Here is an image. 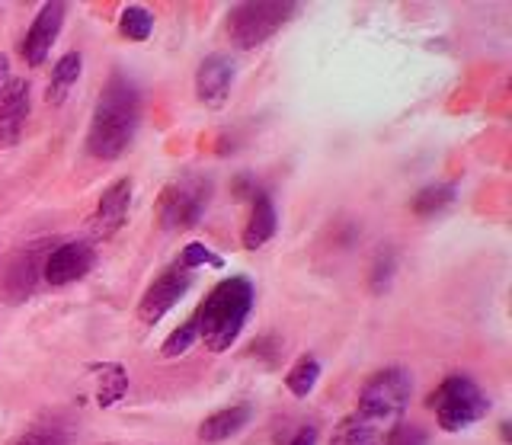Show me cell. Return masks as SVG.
Here are the masks:
<instances>
[{"label":"cell","mask_w":512,"mask_h":445,"mask_svg":"<svg viewBox=\"0 0 512 445\" xmlns=\"http://www.w3.org/2000/svg\"><path fill=\"white\" fill-rule=\"evenodd\" d=\"M298 4L292 0H260V4H240L228 13V36L237 49H256L272 39L279 29L295 17Z\"/></svg>","instance_id":"4"},{"label":"cell","mask_w":512,"mask_h":445,"mask_svg":"<svg viewBox=\"0 0 512 445\" xmlns=\"http://www.w3.org/2000/svg\"><path fill=\"white\" fill-rule=\"evenodd\" d=\"M234 58L228 55H208L196 71V97L208 109H221L231 97L234 87Z\"/></svg>","instance_id":"11"},{"label":"cell","mask_w":512,"mask_h":445,"mask_svg":"<svg viewBox=\"0 0 512 445\" xmlns=\"http://www.w3.org/2000/svg\"><path fill=\"white\" fill-rule=\"evenodd\" d=\"M253 417V407L250 404H234V407H224V410H215L212 417H205L202 426H199V439L202 442H224L237 436L240 429H244Z\"/></svg>","instance_id":"15"},{"label":"cell","mask_w":512,"mask_h":445,"mask_svg":"<svg viewBox=\"0 0 512 445\" xmlns=\"http://www.w3.org/2000/svg\"><path fill=\"white\" fill-rule=\"evenodd\" d=\"M61 23H64V4H45L36 20H32L29 33L23 39V58L26 65L39 68L42 61L48 58V52H52V45L61 33Z\"/></svg>","instance_id":"12"},{"label":"cell","mask_w":512,"mask_h":445,"mask_svg":"<svg viewBox=\"0 0 512 445\" xmlns=\"http://www.w3.org/2000/svg\"><path fill=\"white\" fill-rule=\"evenodd\" d=\"M276 228H279L276 205H272L266 189H256V193L250 196V215H247V225H244V247L247 250L266 247L272 237H276Z\"/></svg>","instance_id":"14"},{"label":"cell","mask_w":512,"mask_h":445,"mask_svg":"<svg viewBox=\"0 0 512 445\" xmlns=\"http://www.w3.org/2000/svg\"><path fill=\"white\" fill-rule=\"evenodd\" d=\"M208 196H212V183L202 177L173 180L157 199V225L164 231H189L199 225Z\"/></svg>","instance_id":"6"},{"label":"cell","mask_w":512,"mask_h":445,"mask_svg":"<svg viewBox=\"0 0 512 445\" xmlns=\"http://www.w3.org/2000/svg\"><path fill=\"white\" fill-rule=\"evenodd\" d=\"M192 285V273L183 266H173L167 269V273H160L151 285L148 292L141 295L138 301V317L144 324H157L160 317H164L176 301H180Z\"/></svg>","instance_id":"8"},{"label":"cell","mask_w":512,"mask_h":445,"mask_svg":"<svg viewBox=\"0 0 512 445\" xmlns=\"http://www.w3.org/2000/svg\"><path fill=\"white\" fill-rule=\"evenodd\" d=\"M96 253L87 241H68V244H58L52 253L45 257V269H42V279L48 285H71L77 279H84L90 269H93Z\"/></svg>","instance_id":"9"},{"label":"cell","mask_w":512,"mask_h":445,"mask_svg":"<svg viewBox=\"0 0 512 445\" xmlns=\"http://www.w3.org/2000/svg\"><path fill=\"white\" fill-rule=\"evenodd\" d=\"M10 81V61H7V55L0 52V87H4Z\"/></svg>","instance_id":"28"},{"label":"cell","mask_w":512,"mask_h":445,"mask_svg":"<svg viewBox=\"0 0 512 445\" xmlns=\"http://www.w3.org/2000/svg\"><path fill=\"white\" fill-rule=\"evenodd\" d=\"M80 71H84V58H80V52H68L58 58V65L52 71V81H48V90H45V100L52 106H61L64 100H68L71 87L80 81Z\"/></svg>","instance_id":"16"},{"label":"cell","mask_w":512,"mask_h":445,"mask_svg":"<svg viewBox=\"0 0 512 445\" xmlns=\"http://www.w3.org/2000/svg\"><path fill=\"white\" fill-rule=\"evenodd\" d=\"M119 33L128 42H144L154 33V17L144 7H125L119 17Z\"/></svg>","instance_id":"21"},{"label":"cell","mask_w":512,"mask_h":445,"mask_svg":"<svg viewBox=\"0 0 512 445\" xmlns=\"http://www.w3.org/2000/svg\"><path fill=\"white\" fill-rule=\"evenodd\" d=\"M375 423L365 417H346L340 426H336L333 442L330 445H375Z\"/></svg>","instance_id":"18"},{"label":"cell","mask_w":512,"mask_h":445,"mask_svg":"<svg viewBox=\"0 0 512 445\" xmlns=\"http://www.w3.org/2000/svg\"><path fill=\"white\" fill-rule=\"evenodd\" d=\"M93 375H100V394H96V404L112 407L116 401H122L125 391H128V375H125L122 365H116V362L93 365Z\"/></svg>","instance_id":"17"},{"label":"cell","mask_w":512,"mask_h":445,"mask_svg":"<svg viewBox=\"0 0 512 445\" xmlns=\"http://www.w3.org/2000/svg\"><path fill=\"white\" fill-rule=\"evenodd\" d=\"M141 122V97L132 77L112 71L109 84L103 87L100 100L93 106L90 129H87V151L96 161H119L132 148L135 132Z\"/></svg>","instance_id":"1"},{"label":"cell","mask_w":512,"mask_h":445,"mask_svg":"<svg viewBox=\"0 0 512 445\" xmlns=\"http://www.w3.org/2000/svg\"><path fill=\"white\" fill-rule=\"evenodd\" d=\"M250 308H253V282L247 276H231L218 282L196 311L199 340L212 353H228L247 324Z\"/></svg>","instance_id":"2"},{"label":"cell","mask_w":512,"mask_h":445,"mask_svg":"<svg viewBox=\"0 0 512 445\" xmlns=\"http://www.w3.org/2000/svg\"><path fill=\"white\" fill-rule=\"evenodd\" d=\"M455 202V186L452 183H432L426 189H420L413 199V212L416 215H436L442 209Z\"/></svg>","instance_id":"20"},{"label":"cell","mask_w":512,"mask_h":445,"mask_svg":"<svg viewBox=\"0 0 512 445\" xmlns=\"http://www.w3.org/2000/svg\"><path fill=\"white\" fill-rule=\"evenodd\" d=\"M317 378H320V362L314 356H301L292 365V372L285 375V388L295 397H308L317 385Z\"/></svg>","instance_id":"19"},{"label":"cell","mask_w":512,"mask_h":445,"mask_svg":"<svg viewBox=\"0 0 512 445\" xmlns=\"http://www.w3.org/2000/svg\"><path fill=\"white\" fill-rule=\"evenodd\" d=\"M429 410H436V420L445 433H461L477 423L490 410L487 394L480 391L468 375H452L429 394Z\"/></svg>","instance_id":"3"},{"label":"cell","mask_w":512,"mask_h":445,"mask_svg":"<svg viewBox=\"0 0 512 445\" xmlns=\"http://www.w3.org/2000/svg\"><path fill=\"white\" fill-rule=\"evenodd\" d=\"M192 343H199V321H196V314H192L186 324H180V327L170 333L167 343H164V356L167 359L186 356L189 349H192Z\"/></svg>","instance_id":"22"},{"label":"cell","mask_w":512,"mask_h":445,"mask_svg":"<svg viewBox=\"0 0 512 445\" xmlns=\"http://www.w3.org/2000/svg\"><path fill=\"white\" fill-rule=\"evenodd\" d=\"M384 445H429V436L423 426L416 423H397L388 436H384Z\"/></svg>","instance_id":"23"},{"label":"cell","mask_w":512,"mask_h":445,"mask_svg":"<svg viewBox=\"0 0 512 445\" xmlns=\"http://www.w3.org/2000/svg\"><path fill=\"white\" fill-rule=\"evenodd\" d=\"M55 250L52 241H36L26 247H16L10 257L0 266V298L7 305H23V301L36 292V285L42 279L45 257Z\"/></svg>","instance_id":"7"},{"label":"cell","mask_w":512,"mask_h":445,"mask_svg":"<svg viewBox=\"0 0 512 445\" xmlns=\"http://www.w3.org/2000/svg\"><path fill=\"white\" fill-rule=\"evenodd\" d=\"M26 119H29V81L26 77H10L0 87V148L20 145Z\"/></svg>","instance_id":"10"},{"label":"cell","mask_w":512,"mask_h":445,"mask_svg":"<svg viewBox=\"0 0 512 445\" xmlns=\"http://www.w3.org/2000/svg\"><path fill=\"white\" fill-rule=\"evenodd\" d=\"M413 394V378L404 365H388L365 378L359 391V417L365 420H394L407 410Z\"/></svg>","instance_id":"5"},{"label":"cell","mask_w":512,"mask_h":445,"mask_svg":"<svg viewBox=\"0 0 512 445\" xmlns=\"http://www.w3.org/2000/svg\"><path fill=\"white\" fill-rule=\"evenodd\" d=\"M224 266V260L218 257L215 250H208L205 244H199V241H192V244H186V250H183V260H180V266L183 269H196V266Z\"/></svg>","instance_id":"24"},{"label":"cell","mask_w":512,"mask_h":445,"mask_svg":"<svg viewBox=\"0 0 512 445\" xmlns=\"http://www.w3.org/2000/svg\"><path fill=\"white\" fill-rule=\"evenodd\" d=\"M16 445H68L58 433H52V429H36V433H26Z\"/></svg>","instance_id":"26"},{"label":"cell","mask_w":512,"mask_h":445,"mask_svg":"<svg viewBox=\"0 0 512 445\" xmlns=\"http://www.w3.org/2000/svg\"><path fill=\"white\" fill-rule=\"evenodd\" d=\"M314 442H317V429L314 426H304V429H298L295 439L288 442V445H314Z\"/></svg>","instance_id":"27"},{"label":"cell","mask_w":512,"mask_h":445,"mask_svg":"<svg viewBox=\"0 0 512 445\" xmlns=\"http://www.w3.org/2000/svg\"><path fill=\"white\" fill-rule=\"evenodd\" d=\"M128 205H132V180H116L96 202L93 212V234L96 237H112L128 218Z\"/></svg>","instance_id":"13"},{"label":"cell","mask_w":512,"mask_h":445,"mask_svg":"<svg viewBox=\"0 0 512 445\" xmlns=\"http://www.w3.org/2000/svg\"><path fill=\"white\" fill-rule=\"evenodd\" d=\"M391 273H394V253H378V260H375V273H372V289L381 292V289H388V282H391Z\"/></svg>","instance_id":"25"}]
</instances>
